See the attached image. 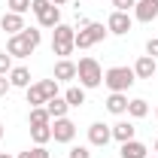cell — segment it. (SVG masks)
Returning <instances> with one entry per match:
<instances>
[{"label":"cell","mask_w":158,"mask_h":158,"mask_svg":"<svg viewBox=\"0 0 158 158\" xmlns=\"http://www.w3.org/2000/svg\"><path fill=\"white\" fill-rule=\"evenodd\" d=\"M40 43H43V34H40L37 27H24L21 34H12V37L6 40V52L12 58H27V55H34V49H37Z\"/></svg>","instance_id":"cell-1"},{"label":"cell","mask_w":158,"mask_h":158,"mask_svg":"<svg viewBox=\"0 0 158 158\" xmlns=\"http://www.w3.org/2000/svg\"><path fill=\"white\" fill-rule=\"evenodd\" d=\"M73 49H76V27L61 21L58 27L52 31V52L58 58H67V55H73Z\"/></svg>","instance_id":"cell-2"},{"label":"cell","mask_w":158,"mask_h":158,"mask_svg":"<svg viewBox=\"0 0 158 158\" xmlns=\"http://www.w3.org/2000/svg\"><path fill=\"white\" fill-rule=\"evenodd\" d=\"M31 12L37 15L40 27H58L61 24V6H55L52 0H31Z\"/></svg>","instance_id":"cell-3"},{"label":"cell","mask_w":158,"mask_h":158,"mask_svg":"<svg viewBox=\"0 0 158 158\" xmlns=\"http://www.w3.org/2000/svg\"><path fill=\"white\" fill-rule=\"evenodd\" d=\"M76 79L82 88H98L100 82H103V70H100V64L94 58H79L76 64Z\"/></svg>","instance_id":"cell-4"},{"label":"cell","mask_w":158,"mask_h":158,"mask_svg":"<svg viewBox=\"0 0 158 158\" xmlns=\"http://www.w3.org/2000/svg\"><path fill=\"white\" fill-rule=\"evenodd\" d=\"M134 67H110L106 73H103V85L110 88V91H128L131 85H134Z\"/></svg>","instance_id":"cell-5"},{"label":"cell","mask_w":158,"mask_h":158,"mask_svg":"<svg viewBox=\"0 0 158 158\" xmlns=\"http://www.w3.org/2000/svg\"><path fill=\"white\" fill-rule=\"evenodd\" d=\"M106 27L100 24V21H88L82 31H76V49H91V46H98L106 40Z\"/></svg>","instance_id":"cell-6"},{"label":"cell","mask_w":158,"mask_h":158,"mask_svg":"<svg viewBox=\"0 0 158 158\" xmlns=\"http://www.w3.org/2000/svg\"><path fill=\"white\" fill-rule=\"evenodd\" d=\"M131 27H134V19H131L128 12H118V9H113V15L106 19V31H110V34H116V37H125Z\"/></svg>","instance_id":"cell-7"},{"label":"cell","mask_w":158,"mask_h":158,"mask_svg":"<svg viewBox=\"0 0 158 158\" xmlns=\"http://www.w3.org/2000/svg\"><path fill=\"white\" fill-rule=\"evenodd\" d=\"M73 137H76V125H73L67 116L52 122V140H55V143H70Z\"/></svg>","instance_id":"cell-8"},{"label":"cell","mask_w":158,"mask_h":158,"mask_svg":"<svg viewBox=\"0 0 158 158\" xmlns=\"http://www.w3.org/2000/svg\"><path fill=\"white\" fill-rule=\"evenodd\" d=\"M134 19L143 21V24L155 21L158 19V0H137V6H134Z\"/></svg>","instance_id":"cell-9"},{"label":"cell","mask_w":158,"mask_h":158,"mask_svg":"<svg viewBox=\"0 0 158 158\" xmlns=\"http://www.w3.org/2000/svg\"><path fill=\"white\" fill-rule=\"evenodd\" d=\"M110 140H113V128H110V125L94 122V125L88 128V143H91V146H106Z\"/></svg>","instance_id":"cell-10"},{"label":"cell","mask_w":158,"mask_h":158,"mask_svg":"<svg viewBox=\"0 0 158 158\" xmlns=\"http://www.w3.org/2000/svg\"><path fill=\"white\" fill-rule=\"evenodd\" d=\"M155 73H158L155 58H149V55H140L137 64H134V76H137V79H152Z\"/></svg>","instance_id":"cell-11"},{"label":"cell","mask_w":158,"mask_h":158,"mask_svg":"<svg viewBox=\"0 0 158 158\" xmlns=\"http://www.w3.org/2000/svg\"><path fill=\"white\" fill-rule=\"evenodd\" d=\"M106 113L125 116V113H128V94H125V91H110V98H106Z\"/></svg>","instance_id":"cell-12"},{"label":"cell","mask_w":158,"mask_h":158,"mask_svg":"<svg viewBox=\"0 0 158 158\" xmlns=\"http://www.w3.org/2000/svg\"><path fill=\"white\" fill-rule=\"evenodd\" d=\"M0 27L12 37V34H21L24 31V19H21L19 12H3V19H0Z\"/></svg>","instance_id":"cell-13"},{"label":"cell","mask_w":158,"mask_h":158,"mask_svg":"<svg viewBox=\"0 0 158 158\" xmlns=\"http://www.w3.org/2000/svg\"><path fill=\"white\" fill-rule=\"evenodd\" d=\"M146 152H149V149H146V143H140V140H128V143H122V149H118L122 158H149Z\"/></svg>","instance_id":"cell-14"},{"label":"cell","mask_w":158,"mask_h":158,"mask_svg":"<svg viewBox=\"0 0 158 158\" xmlns=\"http://www.w3.org/2000/svg\"><path fill=\"white\" fill-rule=\"evenodd\" d=\"M55 79H58V82L76 79V64H73L70 58H58V64H55Z\"/></svg>","instance_id":"cell-15"},{"label":"cell","mask_w":158,"mask_h":158,"mask_svg":"<svg viewBox=\"0 0 158 158\" xmlns=\"http://www.w3.org/2000/svg\"><path fill=\"white\" fill-rule=\"evenodd\" d=\"M134 134H137V128H134L131 122H116V125H113V140H118V143L134 140Z\"/></svg>","instance_id":"cell-16"},{"label":"cell","mask_w":158,"mask_h":158,"mask_svg":"<svg viewBox=\"0 0 158 158\" xmlns=\"http://www.w3.org/2000/svg\"><path fill=\"white\" fill-rule=\"evenodd\" d=\"M9 85L12 88H27L31 85V70L27 67H12L9 70Z\"/></svg>","instance_id":"cell-17"},{"label":"cell","mask_w":158,"mask_h":158,"mask_svg":"<svg viewBox=\"0 0 158 158\" xmlns=\"http://www.w3.org/2000/svg\"><path fill=\"white\" fill-rule=\"evenodd\" d=\"M24 91H27V103H31V106H46V100H49V98H46V91H43L40 82H31Z\"/></svg>","instance_id":"cell-18"},{"label":"cell","mask_w":158,"mask_h":158,"mask_svg":"<svg viewBox=\"0 0 158 158\" xmlns=\"http://www.w3.org/2000/svg\"><path fill=\"white\" fill-rule=\"evenodd\" d=\"M46 110H49V116H52V118H64V116H67V110H70V103L58 94V98L46 100Z\"/></svg>","instance_id":"cell-19"},{"label":"cell","mask_w":158,"mask_h":158,"mask_svg":"<svg viewBox=\"0 0 158 158\" xmlns=\"http://www.w3.org/2000/svg\"><path fill=\"white\" fill-rule=\"evenodd\" d=\"M31 140H34V146H46L52 140V125H34L31 128Z\"/></svg>","instance_id":"cell-20"},{"label":"cell","mask_w":158,"mask_h":158,"mask_svg":"<svg viewBox=\"0 0 158 158\" xmlns=\"http://www.w3.org/2000/svg\"><path fill=\"white\" fill-rule=\"evenodd\" d=\"M128 116H131V118H146V116H149V103H146L143 98L128 100Z\"/></svg>","instance_id":"cell-21"},{"label":"cell","mask_w":158,"mask_h":158,"mask_svg":"<svg viewBox=\"0 0 158 158\" xmlns=\"http://www.w3.org/2000/svg\"><path fill=\"white\" fill-rule=\"evenodd\" d=\"M64 100H67L70 106H82V103H85V88H82V85H70V88L64 91Z\"/></svg>","instance_id":"cell-22"},{"label":"cell","mask_w":158,"mask_h":158,"mask_svg":"<svg viewBox=\"0 0 158 158\" xmlns=\"http://www.w3.org/2000/svg\"><path fill=\"white\" fill-rule=\"evenodd\" d=\"M27 122H31V128H34V125H52V116H49V110H46V106H31Z\"/></svg>","instance_id":"cell-23"},{"label":"cell","mask_w":158,"mask_h":158,"mask_svg":"<svg viewBox=\"0 0 158 158\" xmlns=\"http://www.w3.org/2000/svg\"><path fill=\"white\" fill-rule=\"evenodd\" d=\"M19 158H49V152H46V146H34V149L19 152Z\"/></svg>","instance_id":"cell-24"},{"label":"cell","mask_w":158,"mask_h":158,"mask_svg":"<svg viewBox=\"0 0 158 158\" xmlns=\"http://www.w3.org/2000/svg\"><path fill=\"white\" fill-rule=\"evenodd\" d=\"M9 70H12V55L0 52V76H9Z\"/></svg>","instance_id":"cell-25"},{"label":"cell","mask_w":158,"mask_h":158,"mask_svg":"<svg viewBox=\"0 0 158 158\" xmlns=\"http://www.w3.org/2000/svg\"><path fill=\"white\" fill-rule=\"evenodd\" d=\"M31 9V0H9V12H19V15H24Z\"/></svg>","instance_id":"cell-26"},{"label":"cell","mask_w":158,"mask_h":158,"mask_svg":"<svg viewBox=\"0 0 158 158\" xmlns=\"http://www.w3.org/2000/svg\"><path fill=\"white\" fill-rule=\"evenodd\" d=\"M113 6H116L118 12H128V9H134V6H137V0H113Z\"/></svg>","instance_id":"cell-27"},{"label":"cell","mask_w":158,"mask_h":158,"mask_svg":"<svg viewBox=\"0 0 158 158\" xmlns=\"http://www.w3.org/2000/svg\"><path fill=\"white\" fill-rule=\"evenodd\" d=\"M70 158H91V152H88V146H73Z\"/></svg>","instance_id":"cell-28"},{"label":"cell","mask_w":158,"mask_h":158,"mask_svg":"<svg viewBox=\"0 0 158 158\" xmlns=\"http://www.w3.org/2000/svg\"><path fill=\"white\" fill-rule=\"evenodd\" d=\"M146 55H149V58H158V37H152L146 43Z\"/></svg>","instance_id":"cell-29"},{"label":"cell","mask_w":158,"mask_h":158,"mask_svg":"<svg viewBox=\"0 0 158 158\" xmlns=\"http://www.w3.org/2000/svg\"><path fill=\"white\" fill-rule=\"evenodd\" d=\"M9 88H12V85H9V76H0V98H6Z\"/></svg>","instance_id":"cell-30"},{"label":"cell","mask_w":158,"mask_h":158,"mask_svg":"<svg viewBox=\"0 0 158 158\" xmlns=\"http://www.w3.org/2000/svg\"><path fill=\"white\" fill-rule=\"evenodd\" d=\"M85 24H88V19H85V15H82V12H76V27H79V31H82V27H85Z\"/></svg>","instance_id":"cell-31"},{"label":"cell","mask_w":158,"mask_h":158,"mask_svg":"<svg viewBox=\"0 0 158 158\" xmlns=\"http://www.w3.org/2000/svg\"><path fill=\"white\" fill-rule=\"evenodd\" d=\"M52 3H55V6H64V3H67V0H52Z\"/></svg>","instance_id":"cell-32"},{"label":"cell","mask_w":158,"mask_h":158,"mask_svg":"<svg viewBox=\"0 0 158 158\" xmlns=\"http://www.w3.org/2000/svg\"><path fill=\"white\" fill-rule=\"evenodd\" d=\"M152 149H155V155H158V140H155V146H152Z\"/></svg>","instance_id":"cell-33"},{"label":"cell","mask_w":158,"mask_h":158,"mask_svg":"<svg viewBox=\"0 0 158 158\" xmlns=\"http://www.w3.org/2000/svg\"><path fill=\"white\" fill-rule=\"evenodd\" d=\"M0 158H12V155H3V152H0Z\"/></svg>","instance_id":"cell-34"},{"label":"cell","mask_w":158,"mask_h":158,"mask_svg":"<svg viewBox=\"0 0 158 158\" xmlns=\"http://www.w3.org/2000/svg\"><path fill=\"white\" fill-rule=\"evenodd\" d=\"M0 137H3V125H0Z\"/></svg>","instance_id":"cell-35"},{"label":"cell","mask_w":158,"mask_h":158,"mask_svg":"<svg viewBox=\"0 0 158 158\" xmlns=\"http://www.w3.org/2000/svg\"><path fill=\"white\" fill-rule=\"evenodd\" d=\"M155 116H158V110H155Z\"/></svg>","instance_id":"cell-36"},{"label":"cell","mask_w":158,"mask_h":158,"mask_svg":"<svg viewBox=\"0 0 158 158\" xmlns=\"http://www.w3.org/2000/svg\"><path fill=\"white\" fill-rule=\"evenodd\" d=\"M76 3H79V0H76Z\"/></svg>","instance_id":"cell-37"}]
</instances>
